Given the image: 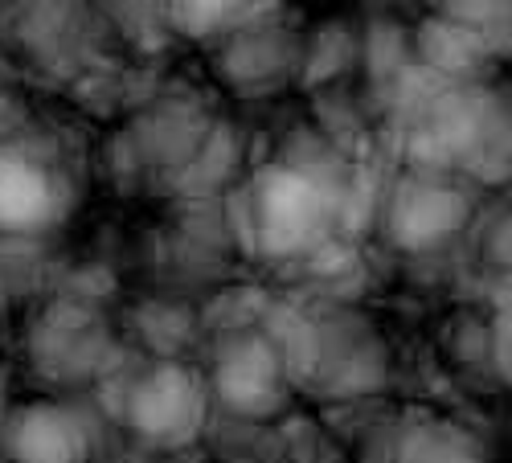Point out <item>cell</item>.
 <instances>
[{
  "mask_svg": "<svg viewBox=\"0 0 512 463\" xmlns=\"http://www.w3.org/2000/svg\"><path fill=\"white\" fill-rule=\"evenodd\" d=\"M9 451H13V463H82L87 439H82L70 414L54 406H33L17 418Z\"/></svg>",
  "mask_w": 512,
  "mask_h": 463,
  "instance_id": "6da1fadb",
  "label": "cell"
},
{
  "mask_svg": "<svg viewBox=\"0 0 512 463\" xmlns=\"http://www.w3.org/2000/svg\"><path fill=\"white\" fill-rule=\"evenodd\" d=\"M54 209V193L41 168L17 160V156H0V226L29 230L41 226Z\"/></svg>",
  "mask_w": 512,
  "mask_h": 463,
  "instance_id": "7a4b0ae2",
  "label": "cell"
}]
</instances>
